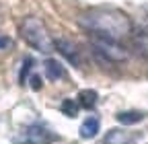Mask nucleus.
<instances>
[{"label":"nucleus","mask_w":148,"mask_h":144,"mask_svg":"<svg viewBox=\"0 0 148 144\" xmlns=\"http://www.w3.org/2000/svg\"><path fill=\"white\" fill-rule=\"evenodd\" d=\"M78 21L90 33L103 35V37H109V39H121L127 33H132V19L123 10L113 8V6L90 8Z\"/></svg>","instance_id":"nucleus-1"},{"label":"nucleus","mask_w":148,"mask_h":144,"mask_svg":"<svg viewBox=\"0 0 148 144\" xmlns=\"http://www.w3.org/2000/svg\"><path fill=\"white\" fill-rule=\"evenodd\" d=\"M21 37L37 51L49 53L56 49L53 37L49 35L45 23L39 19V16H25L21 23Z\"/></svg>","instance_id":"nucleus-2"},{"label":"nucleus","mask_w":148,"mask_h":144,"mask_svg":"<svg viewBox=\"0 0 148 144\" xmlns=\"http://www.w3.org/2000/svg\"><path fill=\"white\" fill-rule=\"evenodd\" d=\"M90 45L99 56H103L109 62H125L130 58V51L123 45H119L117 39H109V37H103V35L90 33Z\"/></svg>","instance_id":"nucleus-3"},{"label":"nucleus","mask_w":148,"mask_h":144,"mask_svg":"<svg viewBox=\"0 0 148 144\" xmlns=\"http://www.w3.org/2000/svg\"><path fill=\"white\" fill-rule=\"evenodd\" d=\"M56 138L53 132H49L45 125H39V123H33L29 128H25L21 132V136L16 138L18 144H51Z\"/></svg>","instance_id":"nucleus-4"},{"label":"nucleus","mask_w":148,"mask_h":144,"mask_svg":"<svg viewBox=\"0 0 148 144\" xmlns=\"http://www.w3.org/2000/svg\"><path fill=\"white\" fill-rule=\"evenodd\" d=\"M53 43H56V49H58L66 60H70L74 66H78V64H80V58H78V47L74 45L72 41H68V39H53Z\"/></svg>","instance_id":"nucleus-5"},{"label":"nucleus","mask_w":148,"mask_h":144,"mask_svg":"<svg viewBox=\"0 0 148 144\" xmlns=\"http://www.w3.org/2000/svg\"><path fill=\"white\" fill-rule=\"evenodd\" d=\"M99 128H101V121L97 115H88L82 123H80V138L82 140H92L97 134H99Z\"/></svg>","instance_id":"nucleus-6"},{"label":"nucleus","mask_w":148,"mask_h":144,"mask_svg":"<svg viewBox=\"0 0 148 144\" xmlns=\"http://www.w3.org/2000/svg\"><path fill=\"white\" fill-rule=\"evenodd\" d=\"M103 144H136V138L123 130H109L105 134Z\"/></svg>","instance_id":"nucleus-7"},{"label":"nucleus","mask_w":148,"mask_h":144,"mask_svg":"<svg viewBox=\"0 0 148 144\" xmlns=\"http://www.w3.org/2000/svg\"><path fill=\"white\" fill-rule=\"evenodd\" d=\"M43 70H45V76L49 80H60L64 76V66L58 60H53V58H49V60L43 62Z\"/></svg>","instance_id":"nucleus-8"},{"label":"nucleus","mask_w":148,"mask_h":144,"mask_svg":"<svg viewBox=\"0 0 148 144\" xmlns=\"http://www.w3.org/2000/svg\"><path fill=\"white\" fill-rule=\"evenodd\" d=\"M97 99H99V95L92 88H84V91L78 93V105L84 107V109H92L97 105Z\"/></svg>","instance_id":"nucleus-9"},{"label":"nucleus","mask_w":148,"mask_h":144,"mask_svg":"<svg viewBox=\"0 0 148 144\" xmlns=\"http://www.w3.org/2000/svg\"><path fill=\"white\" fill-rule=\"evenodd\" d=\"M115 119L121 125H134V123H138V121L144 119V113L142 111H119L115 115Z\"/></svg>","instance_id":"nucleus-10"},{"label":"nucleus","mask_w":148,"mask_h":144,"mask_svg":"<svg viewBox=\"0 0 148 144\" xmlns=\"http://www.w3.org/2000/svg\"><path fill=\"white\" fill-rule=\"evenodd\" d=\"M60 109H62V113L66 117H76L78 111H80V105H78V101H74V99H64L62 105H60Z\"/></svg>","instance_id":"nucleus-11"},{"label":"nucleus","mask_w":148,"mask_h":144,"mask_svg":"<svg viewBox=\"0 0 148 144\" xmlns=\"http://www.w3.org/2000/svg\"><path fill=\"white\" fill-rule=\"evenodd\" d=\"M31 66H33V60L31 58H27L25 62H23V68H21V74H18V82H27V76H29V72H31Z\"/></svg>","instance_id":"nucleus-12"},{"label":"nucleus","mask_w":148,"mask_h":144,"mask_svg":"<svg viewBox=\"0 0 148 144\" xmlns=\"http://www.w3.org/2000/svg\"><path fill=\"white\" fill-rule=\"evenodd\" d=\"M136 45L140 47V51L144 53V56H148V33H142V35H138V39H136Z\"/></svg>","instance_id":"nucleus-13"},{"label":"nucleus","mask_w":148,"mask_h":144,"mask_svg":"<svg viewBox=\"0 0 148 144\" xmlns=\"http://www.w3.org/2000/svg\"><path fill=\"white\" fill-rule=\"evenodd\" d=\"M140 25H142V29L148 33V4H144V6L140 8Z\"/></svg>","instance_id":"nucleus-14"},{"label":"nucleus","mask_w":148,"mask_h":144,"mask_svg":"<svg viewBox=\"0 0 148 144\" xmlns=\"http://www.w3.org/2000/svg\"><path fill=\"white\" fill-rule=\"evenodd\" d=\"M29 82H31V88H33V91H39V88L43 86V80H41V76H37V74H33V76L29 78Z\"/></svg>","instance_id":"nucleus-15"},{"label":"nucleus","mask_w":148,"mask_h":144,"mask_svg":"<svg viewBox=\"0 0 148 144\" xmlns=\"http://www.w3.org/2000/svg\"><path fill=\"white\" fill-rule=\"evenodd\" d=\"M6 47H10V39L6 37V35L0 33V49H6Z\"/></svg>","instance_id":"nucleus-16"}]
</instances>
